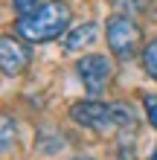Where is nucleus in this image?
<instances>
[{
    "mask_svg": "<svg viewBox=\"0 0 157 160\" xmlns=\"http://www.w3.org/2000/svg\"><path fill=\"white\" fill-rule=\"evenodd\" d=\"M70 119L90 128V131H96V134H102V137H122V143L137 128L134 108L125 105V102H110V105H105L99 99L76 102L70 108Z\"/></svg>",
    "mask_w": 157,
    "mask_h": 160,
    "instance_id": "obj_1",
    "label": "nucleus"
},
{
    "mask_svg": "<svg viewBox=\"0 0 157 160\" xmlns=\"http://www.w3.org/2000/svg\"><path fill=\"white\" fill-rule=\"evenodd\" d=\"M15 32L29 44H44L52 38H64L70 32V6L64 0H50L29 18H17Z\"/></svg>",
    "mask_w": 157,
    "mask_h": 160,
    "instance_id": "obj_2",
    "label": "nucleus"
},
{
    "mask_svg": "<svg viewBox=\"0 0 157 160\" xmlns=\"http://www.w3.org/2000/svg\"><path fill=\"white\" fill-rule=\"evenodd\" d=\"M105 35H108V47L116 58H134L143 47V29L131 15H110L105 23Z\"/></svg>",
    "mask_w": 157,
    "mask_h": 160,
    "instance_id": "obj_3",
    "label": "nucleus"
},
{
    "mask_svg": "<svg viewBox=\"0 0 157 160\" xmlns=\"http://www.w3.org/2000/svg\"><path fill=\"white\" fill-rule=\"evenodd\" d=\"M76 70H79V79L87 88L90 96H99L108 88L110 76H114V67H110V61L105 55H85V58H79Z\"/></svg>",
    "mask_w": 157,
    "mask_h": 160,
    "instance_id": "obj_4",
    "label": "nucleus"
},
{
    "mask_svg": "<svg viewBox=\"0 0 157 160\" xmlns=\"http://www.w3.org/2000/svg\"><path fill=\"white\" fill-rule=\"evenodd\" d=\"M29 50L21 44V41H15V38H6L0 41V67H3L6 76H21V73L29 67Z\"/></svg>",
    "mask_w": 157,
    "mask_h": 160,
    "instance_id": "obj_5",
    "label": "nucleus"
},
{
    "mask_svg": "<svg viewBox=\"0 0 157 160\" xmlns=\"http://www.w3.org/2000/svg\"><path fill=\"white\" fill-rule=\"evenodd\" d=\"M96 35H99V29H96L93 21H87V23H81V26H70V32L61 38V47L67 52L85 50V47H90V44L96 41Z\"/></svg>",
    "mask_w": 157,
    "mask_h": 160,
    "instance_id": "obj_6",
    "label": "nucleus"
},
{
    "mask_svg": "<svg viewBox=\"0 0 157 160\" xmlns=\"http://www.w3.org/2000/svg\"><path fill=\"white\" fill-rule=\"evenodd\" d=\"M149 3H151V0H110V6L116 9V15H131V18L145 12Z\"/></svg>",
    "mask_w": 157,
    "mask_h": 160,
    "instance_id": "obj_7",
    "label": "nucleus"
},
{
    "mask_svg": "<svg viewBox=\"0 0 157 160\" xmlns=\"http://www.w3.org/2000/svg\"><path fill=\"white\" fill-rule=\"evenodd\" d=\"M143 67H145V73L157 82V38L143 50Z\"/></svg>",
    "mask_w": 157,
    "mask_h": 160,
    "instance_id": "obj_8",
    "label": "nucleus"
},
{
    "mask_svg": "<svg viewBox=\"0 0 157 160\" xmlns=\"http://www.w3.org/2000/svg\"><path fill=\"white\" fill-rule=\"evenodd\" d=\"M0 125H3V134H0V143H3V152H9V148H12V143L17 140V125H15V119L12 117H3V122H0Z\"/></svg>",
    "mask_w": 157,
    "mask_h": 160,
    "instance_id": "obj_9",
    "label": "nucleus"
},
{
    "mask_svg": "<svg viewBox=\"0 0 157 160\" xmlns=\"http://www.w3.org/2000/svg\"><path fill=\"white\" fill-rule=\"evenodd\" d=\"M41 6H44L41 0H12V9H15L21 18H29L32 12H38Z\"/></svg>",
    "mask_w": 157,
    "mask_h": 160,
    "instance_id": "obj_10",
    "label": "nucleus"
},
{
    "mask_svg": "<svg viewBox=\"0 0 157 160\" xmlns=\"http://www.w3.org/2000/svg\"><path fill=\"white\" fill-rule=\"evenodd\" d=\"M143 108H145L149 122L157 128V93H143Z\"/></svg>",
    "mask_w": 157,
    "mask_h": 160,
    "instance_id": "obj_11",
    "label": "nucleus"
},
{
    "mask_svg": "<svg viewBox=\"0 0 157 160\" xmlns=\"http://www.w3.org/2000/svg\"><path fill=\"white\" fill-rule=\"evenodd\" d=\"M149 160H157V146H154V152H151V157Z\"/></svg>",
    "mask_w": 157,
    "mask_h": 160,
    "instance_id": "obj_12",
    "label": "nucleus"
}]
</instances>
